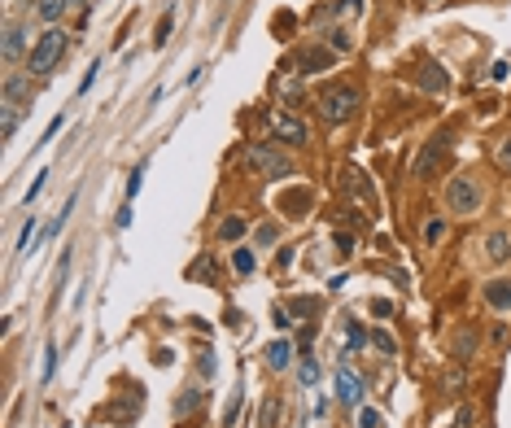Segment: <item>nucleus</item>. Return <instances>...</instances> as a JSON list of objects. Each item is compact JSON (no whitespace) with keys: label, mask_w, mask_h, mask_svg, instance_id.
<instances>
[{"label":"nucleus","mask_w":511,"mask_h":428,"mask_svg":"<svg viewBox=\"0 0 511 428\" xmlns=\"http://www.w3.org/2000/svg\"><path fill=\"white\" fill-rule=\"evenodd\" d=\"M267 363H271L275 371H285V367L293 363V345H289V341H271V345H267Z\"/></svg>","instance_id":"obj_14"},{"label":"nucleus","mask_w":511,"mask_h":428,"mask_svg":"<svg viewBox=\"0 0 511 428\" xmlns=\"http://www.w3.org/2000/svg\"><path fill=\"white\" fill-rule=\"evenodd\" d=\"M13 132H18V105H9V100H5V127H0V136L13 140Z\"/></svg>","instance_id":"obj_23"},{"label":"nucleus","mask_w":511,"mask_h":428,"mask_svg":"<svg viewBox=\"0 0 511 428\" xmlns=\"http://www.w3.org/2000/svg\"><path fill=\"white\" fill-rule=\"evenodd\" d=\"M297 381H302V385H315V381H319V363H315L311 354H302V367H297Z\"/></svg>","instance_id":"obj_19"},{"label":"nucleus","mask_w":511,"mask_h":428,"mask_svg":"<svg viewBox=\"0 0 511 428\" xmlns=\"http://www.w3.org/2000/svg\"><path fill=\"white\" fill-rule=\"evenodd\" d=\"M472 420H476V411H472V407H468V402H464V407H459V411H454V420H450L446 428H472Z\"/></svg>","instance_id":"obj_24"},{"label":"nucleus","mask_w":511,"mask_h":428,"mask_svg":"<svg viewBox=\"0 0 511 428\" xmlns=\"http://www.w3.org/2000/svg\"><path fill=\"white\" fill-rule=\"evenodd\" d=\"M53 371H57V345H48L44 349V381H53Z\"/></svg>","instance_id":"obj_26"},{"label":"nucleus","mask_w":511,"mask_h":428,"mask_svg":"<svg viewBox=\"0 0 511 428\" xmlns=\"http://www.w3.org/2000/svg\"><path fill=\"white\" fill-rule=\"evenodd\" d=\"M22 53H27V31H22L18 22H9L5 27V62H18Z\"/></svg>","instance_id":"obj_8"},{"label":"nucleus","mask_w":511,"mask_h":428,"mask_svg":"<svg viewBox=\"0 0 511 428\" xmlns=\"http://www.w3.org/2000/svg\"><path fill=\"white\" fill-rule=\"evenodd\" d=\"M44 180H48V175H35V184H31V192H27V206H31V201L44 192Z\"/></svg>","instance_id":"obj_31"},{"label":"nucleus","mask_w":511,"mask_h":428,"mask_svg":"<svg viewBox=\"0 0 511 428\" xmlns=\"http://www.w3.org/2000/svg\"><path fill=\"white\" fill-rule=\"evenodd\" d=\"M372 345H376V349H380V354H385V359H389V354H398V341H394L389 332H380V328L372 332Z\"/></svg>","instance_id":"obj_22"},{"label":"nucleus","mask_w":511,"mask_h":428,"mask_svg":"<svg viewBox=\"0 0 511 428\" xmlns=\"http://www.w3.org/2000/svg\"><path fill=\"white\" fill-rule=\"evenodd\" d=\"M328 48H332V53H350V48H354V40H350V31H328Z\"/></svg>","instance_id":"obj_21"},{"label":"nucleus","mask_w":511,"mask_h":428,"mask_svg":"<svg viewBox=\"0 0 511 428\" xmlns=\"http://www.w3.org/2000/svg\"><path fill=\"white\" fill-rule=\"evenodd\" d=\"M367 341H372V337L363 332V323H354V319H350V323H345V345H350V354H359Z\"/></svg>","instance_id":"obj_18"},{"label":"nucleus","mask_w":511,"mask_h":428,"mask_svg":"<svg viewBox=\"0 0 511 428\" xmlns=\"http://www.w3.org/2000/svg\"><path fill=\"white\" fill-rule=\"evenodd\" d=\"M245 162L258 175H267V180H289V175H293V162L285 154H275V149H267V144H249L245 149Z\"/></svg>","instance_id":"obj_3"},{"label":"nucleus","mask_w":511,"mask_h":428,"mask_svg":"<svg viewBox=\"0 0 511 428\" xmlns=\"http://www.w3.org/2000/svg\"><path fill=\"white\" fill-rule=\"evenodd\" d=\"M359 105H363L359 88H328V92L319 96V118H323V122H345Z\"/></svg>","instance_id":"obj_1"},{"label":"nucleus","mask_w":511,"mask_h":428,"mask_svg":"<svg viewBox=\"0 0 511 428\" xmlns=\"http://www.w3.org/2000/svg\"><path fill=\"white\" fill-rule=\"evenodd\" d=\"M166 35H171V13L158 22V44H166Z\"/></svg>","instance_id":"obj_32"},{"label":"nucleus","mask_w":511,"mask_h":428,"mask_svg":"<svg viewBox=\"0 0 511 428\" xmlns=\"http://www.w3.org/2000/svg\"><path fill=\"white\" fill-rule=\"evenodd\" d=\"M66 53V35L62 31H44L35 44H31V74H48Z\"/></svg>","instance_id":"obj_4"},{"label":"nucleus","mask_w":511,"mask_h":428,"mask_svg":"<svg viewBox=\"0 0 511 428\" xmlns=\"http://www.w3.org/2000/svg\"><path fill=\"white\" fill-rule=\"evenodd\" d=\"M337 402H345V407H359V402H363V381L350 367L337 371Z\"/></svg>","instance_id":"obj_7"},{"label":"nucleus","mask_w":511,"mask_h":428,"mask_svg":"<svg viewBox=\"0 0 511 428\" xmlns=\"http://www.w3.org/2000/svg\"><path fill=\"white\" fill-rule=\"evenodd\" d=\"M337 249H341V254H350V249H354V236H345V232H337Z\"/></svg>","instance_id":"obj_34"},{"label":"nucleus","mask_w":511,"mask_h":428,"mask_svg":"<svg viewBox=\"0 0 511 428\" xmlns=\"http://www.w3.org/2000/svg\"><path fill=\"white\" fill-rule=\"evenodd\" d=\"M201 398H206V389H197V385H188V389H184L180 398H175V407H171V415H175V420H184V415H188V411L197 407Z\"/></svg>","instance_id":"obj_13"},{"label":"nucleus","mask_w":511,"mask_h":428,"mask_svg":"<svg viewBox=\"0 0 511 428\" xmlns=\"http://www.w3.org/2000/svg\"><path fill=\"white\" fill-rule=\"evenodd\" d=\"M472 345H476V337H472V332L459 337V359H468V354H472Z\"/></svg>","instance_id":"obj_30"},{"label":"nucleus","mask_w":511,"mask_h":428,"mask_svg":"<svg viewBox=\"0 0 511 428\" xmlns=\"http://www.w3.org/2000/svg\"><path fill=\"white\" fill-rule=\"evenodd\" d=\"M31 232H35V214L27 219V228H22V241H18V249H22V254H27V249H31Z\"/></svg>","instance_id":"obj_29"},{"label":"nucleus","mask_w":511,"mask_h":428,"mask_svg":"<svg viewBox=\"0 0 511 428\" xmlns=\"http://www.w3.org/2000/svg\"><path fill=\"white\" fill-rule=\"evenodd\" d=\"M219 236H223V241H241V236H245V219H223V223H219Z\"/></svg>","instance_id":"obj_20"},{"label":"nucleus","mask_w":511,"mask_h":428,"mask_svg":"<svg viewBox=\"0 0 511 428\" xmlns=\"http://www.w3.org/2000/svg\"><path fill=\"white\" fill-rule=\"evenodd\" d=\"M446 201H450V214H476L485 192H481V184L472 180V175H454L450 188H446Z\"/></svg>","instance_id":"obj_2"},{"label":"nucleus","mask_w":511,"mask_h":428,"mask_svg":"<svg viewBox=\"0 0 511 428\" xmlns=\"http://www.w3.org/2000/svg\"><path fill=\"white\" fill-rule=\"evenodd\" d=\"M498 162L511 170V140H503V149H498Z\"/></svg>","instance_id":"obj_33"},{"label":"nucleus","mask_w":511,"mask_h":428,"mask_svg":"<svg viewBox=\"0 0 511 428\" xmlns=\"http://www.w3.org/2000/svg\"><path fill=\"white\" fill-rule=\"evenodd\" d=\"M450 79H446V70L442 66H432V62H424V70H420V88L424 92H442Z\"/></svg>","instance_id":"obj_12"},{"label":"nucleus","mask_w":511,"mask_h":428,"mask_svg":"<svg viewBox=\"0 0 511 428\" xmlns=\"http://www.w3.org/2000/svg\"><path fill=\"white\" fill-rule=\"evenodd\" d=\"M232 267H236L241 275H249V271H253V254H249V249H236V254H232Z\"/></svg>","instance_id":"obj_25"},{"label":"nucleus","mask_w":511,"mask_h":428,"mask_svg":"<svg viewBox=\"0 0 511 428\" xmlns=\"http://www.w3.org/2000/svg\"><path fill=\"white\" fill-rule=\"evenodd\" d=\"M363 9V0H332V5L323 9V18H354Z\"/></svg>","instance_id":"obj_17"},{"label":"nucleus","mask_w":511,"mask_h":428,"mask_svg":"<svg viewBox=\"0 0 511 428\" xmlns=\"http://www.w3.org/2000/svg\"><path fill=\"white\" fill-rule=\"evenodd\" d=\"M70 5H79V0H35V13H40L44 22H57Z\"/></svg>","instance_id":"obj_15"},{"label":"nucleus","mask_w":511,"mask_h":428,"mask_svg":"<svg viewBox=\"0 0 511 428\" xmlns=\"http://www.w3.org/2000/svg\"><path fill=\"white\" fill-rule=\"evenodd\" d=\"M140 184H144V166H136V170H132V180H127V197H136V192H140Z\"/></svg>","instance_id":"obj_27"},{"label":"nucleus","mask_w":511,"mask_h":428,"mask_svg":"<svg viewBox=\"0 0 511 428\" xmlns=\"http://www.w3.org/2000/svg\"><path fill=\"white\" fill-rule=\"evenodd\" d=\"M485 258H490V262H507L511 258V236L507 232H490V241H485Z\"/></svg>","instance_id":"obj_11"},{"label":"nucleus","mask_w":511,"mask_h":428,"mask_svg":"<svg viewBox=\"0 0 511 428\" xmlns=\"http://www.w3.org/2000/svg\"><path fill=\"white\" fill-rule=\"evenodd\" d=\"M27 96H31V83L22 79V74H9V79H5V100L18 105V100H27Z\"/></svg>","instance_id":"obj_16"},{"label":"nucleus","mask_w":511,"mask_h":428,"mask_svg":"<svg viewBox=\"0 0 511 428\" xmlns=\"http://www.w3.org/2000/svg\"><path fill=\"white\" fill-rule=\"evenodd\" d=\"M197 371H201V376H214V349H206V354L197 359Z\"/></svg>","instance_id":"obj_28"},{"label":"nucleus","mask_w":511,"mask_h":428,"mask_svg":"<svg viewBox=\"0 0 511 428\" xmlns=\"http://www.w3.org/2000/svg\"><path fill=\"white\" fill-rule=\"evenodd\" d=\"M359 428H376V411H372V407H367L363 415H359Z\"/></svg>","instance_id":"obj_35"},{"label":"nucleus","mask_w":511,"mask_h":428,"mask_svg":"<svg viewBox=\"0 0 511 428\" xmlns=\"http://www.w3.org/2000/svg\"><path fill=\"white\" fill-rule=\"evenodd\" d=\"M332 66V48H306V53L297 57V70L311 74V70H328Z\"/></svg>","instance_id":"obj_9"},{"label":"nucleus","mask_w":511,"mask_h":428,"mask_svg":"<svg viewBox=\"0 0 511 428\" xmlns=\"http://www.w3.org/2000/svg\"><path fill=\"white\" fill-rule=\"evenodd\" d=\"M271 132H275V140H285V144H306V127L293 114H285V110L271 114Z\"/></svg>","instance_id":"obj_6"},{"label":"nucleus","mask_w":511,"mask_h":428,"mask_svg":"<svg viewBox=\"0 0 511 428\" xmlns=\"http://www.w3.org/2000/svg\"><path fill=\"white\" fill-rule=\"evenodd\" d=\"M446 144H450V136L437 132V136H432V140L420 149V158H415V166H411V170H415V180H428V175L437 170V162H442V154H446Z\"/></svg>","instance_id":"obj_5"},{"label":"nucleus","mask_w":511,"mask_h":428,"mask_svg":"<svg viewBox=\"0 0 511 428\" xmlns=\"http://www.w3.org/2000/svg\"><path fill=\"white\" fill-rule=\"evenodd\" d=\"M485 301L494 311H511V280H490L485 284Z\"/></svg>","instance_id":"obj_10"}]
</instances>
